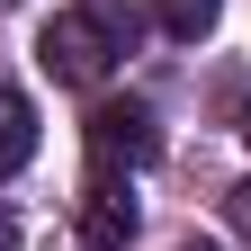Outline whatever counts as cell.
Listing matches in <instances>:
<instances>
[{
    "mask_svg": "<svg viewBox=\"0 0 251 251\" xmlns=\"http://www.w3.org/2000/svg\"><path fill=\"white\" fill-rule=\"evenodd\" d=\"M126 27L117 9H54L45 27H36V63L63 81V90H99L108 72H117V54H126Z\"/></svg>",
    "mask_w": 251,
    "mask_h": 251,
    "instance_id": "obj_1",
    "label": "cell"
},
{
    "mask_svg": "<svg viewBox=\"0 0 251 251\" xmlns=\"http://www.w3.org/2000/svg\"><path fill=\"white\" fill-rule=\"evenodd\" d=\"M90 152H99V171H144L152 152H162V126H152V108L144 99H99L90 108Z\"/></svg>",
    "mask_w": 251,
    "mask_h": 251,
    "instance_id": "obj_2",
    "label": "cell"
},
{
    "mask_svg": "<svg viewBox=\"0 0 251 251\" xmlns=\"http://www.w3.org/2000/svg\"><path fill=\"white\" fill-rule=\"evenodd\" d=\"M81 242L90 251H126V242H135V188H126L117 171H99L81 188Z\"/></svg>",
    "mask_w": 251,
    "mask_h": 251,
    "instance_id": "obj_3",
    "label": "cell"
},
{
    "mask_svg": "<svg viewBox=\"0 0 251 251\" xmlns=\"http://www.w3.org/2000/svg\"><path fill=\"white\" fill-rule=\"evenodd\" d=\"M27 152H36V108H27V90H0V179L27 171Z\"/></svg>",
    "mask_w": 251,
    "mask_h": 251,
    "instance_id": "obj_4",
    "label": "cell"
},
{
    "mask_svg": "<svg viewBox=\"0 0 251 251\" xmlns=\"http://www.w3.org/2000/svg\"><path fill=\"white\" fill-rule=\"evenodd\" d=\"M162 27H171L179 45H198L206 27H215V0H162Z\"/></svg>",
    "mask_w": 251,
    "mask_h": 251,
    "instance_id": "obj_5",
    "label": "cell"
},
{
    "mask_svg": "<svg viewBox=\"0 0 251 251\" xmlns=\"http://www.w3.org/2000/svg\"><path fill=\"white\" fill-rule=\"evenodd\" d=\"M225 206H233V225H242V233H251V179H242V188H233V198H225Z\"/></svg>",
    "mask_w": 251,
    "mask_h": 251,
    "instance_id": "obj_6",
    "label": "cell"
},
{
    "mask_svg": "<svg viewBox=\"0 0 251 251\" xmlns=\"http://www.w3.org/2000/svg\"><path fill=\"white\" fill-rule=\"evenodd\" d=\"M179 251H225V242H179Z\"/></svg>",
    "mask_w": 251,
    "mask_h": 251,
    "instance_id": "obj_7",
    "label": "cell"
},
{
    "mask_svg": "<svg viewBox=\"0 0 251 251\" xmlns=\"http://www.w3.org/2000/svg\"><path fill=\"white\" fill-rule=\"evenodd\" d=\"M0 251H9V215H0Z\"/></svg>",
    "mask_w": 251,
    "mask_h": 251,
    "instance_id": "obj_8",
    "label": "cell"
},
{
    "mask_svg": "<svg viewBox=\"0 0 251 251\" xmlns=\"http://www.w3.org/2000/svg\"><path fill=\"white\" fill-rule=\"evenodd\" d=\"M242 144H251V108H242Z\"/></svg>",
    "mask_w": 251,
    "mask_h": 251,
    "instance_id": "obj_9",
    "label": "cell"
}]
</instances>
